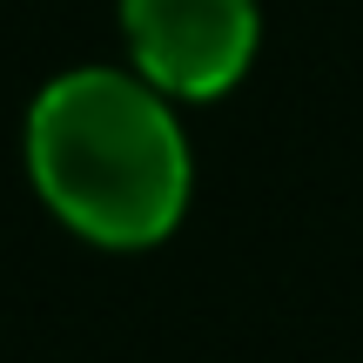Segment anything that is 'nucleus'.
<instances>
[{
	"label": "nucleus",
	"mask_w": 363,
	"mask_h": 363,
	"mask_svg": "<svg viewBox=\"0 0 363 363\" xmlns=\"http://www.w3.org/2000/svg\"><path fill=\"white\" fill-rule=\"evenodd\" d=\"M27 169L48 208L108 249H148L189 208V142L155 81L74 67L27 115Z\"/></svg>",
	"instance_id": "1"
},
{
	"label": "nucleus",
	"mask_w": 363,
	"mask_h": 363,
	"mask_svg": "<svg viewBox=\"0 0 363 363\" xmlns=\"http://www.w3.org/2000/svg\"><path fill=\"white\" fill-rule=\"evenodd\" d=\"M142 81L162 94H222L256 54V0H121Z\"/></svg>",
	"instance_id": "2"
}]
</instances>
